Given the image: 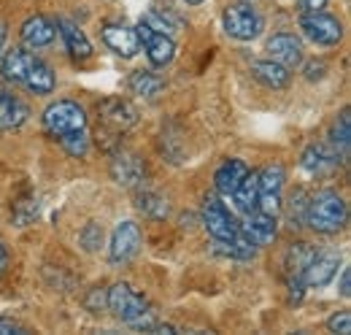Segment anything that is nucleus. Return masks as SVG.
Masks as SVG:
<instances>
[{"label": "nucleus", "mask_w": 351, "mask_h": 335, "mask_svg": "<svg viewBox=\"0 0 351 335\" xmlns=\"http://www.w3.org/2000/svg\"><path fill=\"white\" fill-rule=\"evenodd\" d=\"M335 165H338V154L330 146H324V143L308 146L306 154H303V168H306L308 173H313V176H324Z\"/></svg>", "instance_id": "412c9836"}, {"label": "nucleus", "mask_w": 351, "mask_h": 335, "mask_svg": "<svg viewBox=\"0 0 351 335\" xmlns=\"http://www.w3.org/2000/svg\"><path fill=\"white\" fill-rule=\"evenodd\" d=\"M249 173V165L243 160H227L224 165L217 170L214 176V184H217V192L221 198H230L235 192V187L243 181V176Z\"/></svg>", "instance_id": "6ab92c4d"}, {"label": "nucleus", "mask_w": 351, "mask_h": 335, "mask_svg": "<svg viewBox=\"0 0 351 335\" xmlns=\"http://www.w3.org/2000/svg\"><path fill=\"white\" fill-rule=\"evenodd\" d=\"M141 249V227L135 222H119L114 235H111V262L114 265H125Z\"/></svg>", "instance_id": "9b49d317"}, {"label": "nucleus", "mask_w": 351, "mask_h": 335, "mask_svg": "<svg viewBox=\"0 0 351 335\" xmlns=\"http://www.w3.org/2000/svg\"><path fill=\"white\" fill-rule=\"evenodd\" d=\"M313 254H316V251L311 249L308 244H295L292 249L287 251V270H289V276H292V284H303L300 276H303V270H306V265L311 262Z\"/></svg>", "instance_id": "bb28decb"}, {"label": "nucleus", "mask_w": 351, "mask_h": 335, "mask_svg": "<svg viewBox=\"0 0 351 335\" xmlns=\"http://www.w3.org/2000/svg\"><path fill=\"white\" fill-rule=\"evenodd\" d=\"M138 211H143L146 216L162 219V216H168V203L157 192H143V195H138Z\"/></svg>", "instance_id": "cd10ccee"}, {"label": "nucleus", "mask_w": 351, "mask_h": 335, "mask_svg": "<svg viewBox=\"0 0 351 335\" xmlns=\"http://www.w3.org/2000/svg\"><path fill=\"white\" fill-rule=\"evenodd\" d=\"M349 146H351V132H349V111L341 114V119L330 130V149L338 154L341 163L349 160Z\"/></svg>", "instance_id": "a878e982"}, {"label": "nucleus", "mask_w": 351, "mask_h": 335, "mask_svg": "<svg viewBox=\"0 0 351 335\" xmlns=\"http://www.w3.org/2000/svg\"><path fill=\"white\" fill-rule=\"evenodd\" d=\"M14 333H25V327L16 325L14 319H0V335H14Z\"/></svg>", "instance_id": "2f4dec72"}, {"label": "nucleus", "mask_w": 351, "mask_h": 335, "mask_svg": "<svg viewBox=\"0 0 351 335\" xmlns=\"http://www.w3.org/2000/svg\"><path fill=\"white\" fill-rule=\"evenodd\" d=\"M184 3H189V5H197V3H203V0H184Z\"/></svg>", "instance_id": "4c0bfd02"}, {"label": "nucleus", "mask_w": 351, "mask_h": 335, "mask_svg": "<svg viewBox=\"0 0 351 335\" xmlns=\"http://www.w3.org/2000/svg\"><path fill=\"white\" fill-rule=\"evenodd\" d=\"M257 195H260V176L249 170L230 198L235 200V206L243 211V213H249V211H257Z\"/></svg>", "instance_id": "5701e85b"}, {"label": "nucleus", "mask_w": 351, "mask_h": 335, "mask_svg": "<svg viewBox=\"0 0 351 335\" xmlns=\"http://www.w3.org/2000/svg\"><path fill=\"white\" fill-rule=\"evenodd\" d=\"M8 270V251L3 246V241H0V276Z\"/></svg>", "instance_id": "c9c22d12"}, {"label": "nucleus", "mask_w": 351, "mask_h": 335, "mask_svg": "<svg viewBox=\"0 0 351 335\" xmlns=\"http://www.w3.org/2000/svg\"><path fill=\"white\" fill-rule=\"evenodd\" d=\"M327 327H330L332 333L349 335L351 333V314H349V311H341V314H335V316L327 322Z\"/></svg>", "instance_id": "7c9ffc66"}, {"label": "nucleus", "mask_w": 351, "mask_h": 335, "mask_svg": "<svg viewBox=\"0 0 351 335\" xmlns=\"http://www.w3.org/2000/svg\"><path fill=\"white\" fill-rule=\"evenodd\" d=\"M138 41L143 43V49H146V57H149V62L154 65V68H165V65H171L176 57V43L171 36H165V33H154V30H149L143 22L138 25Z\"/></svg>", "instance_id": "9d476101"}, {"label": "nucleus", "mask_w": 351, "mask_h": 335, "mask_svg": "<svg viewBox=\"0 0 351 335\" xmlns=\"http://www.w3.org/2000/svg\"><path fill=\"white\" fill-rule=\"evenodd\" d=\"M103 41L106 46L111 49V51H117L119 57H125V60H130L138 54V49H141V41H138V33L128 27V25H106L103 27Z\"/></svg>", "instance_id": "2eb2a0df"}, {"label": "nucleus", "mask_w": 351, "mask_h": 335, "mask_svg": "<svg viewBox=\"0 0 351 335\" xmlns=\"http://www.w3.org/2000/svg\"><path fill=\"white\" fill-rule=\"evenodd\" d=\"M341 294H343V297H349L351 294V270L349 268H343V273H341Z\"/></svg>", "instance_id": "f704fd0d"}, {"label": "nucleus", "mask_w": 351, "mask_h": 335, "mask_svg": "<svg viewBox=\"0 0 351 335\" xmlns=\"http://www.w3.org/2000/svg\"><path fill=\"white\" fill-rule=\"evenodd\" d=\"M57 27H60V33H62V38H65L68 51H71L76 60H87L89 54H92V43H89V38L84 36V30H82L76 22H71V19H60Z\"/></svg>", "instance_id": "4be33fe9"}, {"label": "nucleus", "mask_w": 351, "mask_h": 335, "mask_svg": "<svg viewBox=\"0 0 351 335\" xmlns=\"http://www.w3.org/2000/svg\"><path fill=\"white\" fill-rule=\"evenodd\" d=\"M267 54L284 68H298L303 62V43L295 33H276L267 41Z\"/></svg>", "instance_id": "4468645a"}, {"label": "nucleus", "mask_w": 351, "mask_h": 335, "mask_svg": "<svg viewBox=\"0 0 351 335\" xmlns=\"http://www.w3.org/2000/svg\"><path fill=\"white\" fill-rule=\"evenodd\" d=\"M44 130L51 138H65L87 130V111L73 100H57L44 111Z\"/></svg>", "instance_id": "39448f33"}, {"label": "nucleus", "mask_w": 351, "mask_h": 335, "mask_svg": "<svg viewBox=\"0 0 351 335\" xmlns=\"http://www.w3.org/2000/svg\"><path fill=\"white\" fill-rule=\"evenodd\" d=\"M3 41H5V25L0 22V49H3Z\"/></svg>", "instance_id": "e433bc0d"}, {"label": "nucleus", "mask_w": 351, "mask_h": 335, "mask_svg": "<svg viewBox=\"0 0 351 335\" xmlns=\"http://www.w3.org/2000/svg\"><path fill=\"white\" fill-rule=\"evenodd\" d=\"M298 3H300L303 14H308V11H322L327 5V0H298Z\"/></svg>", "instance_id": "473e14b6"}, {"label": "nucleus", "mask_w": 351, "mask_h": 335, "mask_svg": "<svg viewBox=\"0 0 351 335\" xmlns=\"http://www.w3.org/2000/svg\"><path fill=\"white\" fill-rule=\"evenodd\" d=\"M300 30L306 33L308 41L319 43V46H335L343 41V25L324 14V11H308L300 16Z\"/></svg>", "instance_id": "0eeeda50"}, {"label": "nucleus", "mask_w": 351, "mask_h": 335, "mask_svg": "<svg viewBox=\"0 0 351 335\" xmlns=\"http://www.w3.org/2000/svg\"><path fill=\"white\" fill-rule=\"evenodd\" d=\"M79 241H82V246L87 251H95L100 244H103V230L95 224V222H89L87 227L82 230V235H79Z\"/></svg>", "instance_id": "c756f323"}, {"label": "nucleus", "mask_w": 351, "mask_h": 335, "mask_svg": "<svg viewBox=\"0 0 351 335\" xmlns=\"http://www.w3.org/2000/svg\"><path fill=\"white\" fill-rule=\"evenodd\" d=\"M141 22L149 27V30H154V33H165V36H171L173 38V33L181 27V19L173 16L171 11H160V8H149L143 16H141Z\"/></svg>", "instance_id": "b1692460"}, {"label": "nucleus", "mask_w": 351, "mask_h": 335, "mask_svg": "<svg viewBox=\"0 0 351 335\" xmlns=\"http://www.w3.org/2000/svg\"><path fill=\"white\" fill-rule=\"evenodd\" d=\"M221 22H224L227 36H232L238 41H252V38H257L263 33V16L252 5V0L227 5L224 14H221Z\"/></svg>", "instance_id": "423d86ee"}, {"label": "nucleus", "mask_w": 351, "mask_h": 335, "mask_svg": "<svg viewBox=\"0 0 351 335\" xmlns=\"http://www.w3.org/2000/svg\"><path fill=\"white\" fill-rule=\"evenodd\" d=\"M238 230L260 249V246H270V244L276 241V235H278V222H276V216H270V213L249 211L243 227H238Z\"/></svg>", "instance_id": "ddd939ff"}, {"label": "nucleus", "mask_w": 351, "mask_h": 335, "mask_svg": "<svg viewBox=\"0 0 351 335\" xmlns=\"http://www.w3.org/2000/svg\"><path fill=\"white\" fill-rule=\"evenodd\" d=\"M338 265H341V257L335 251H322V254L316 251L311 257V262L306 265L303 276H300L303 287H324V284H330L335 279V273H338Z\"/></svg>", "instance_id": "f8f14e48"}, {"label": "nucleus", "mask_w": 351, "mask_h": 335, "mask_svg": "<svg viewBox=\"0 0 351 335\" xmlns=\"http://www.w3.org/2000/svg\"><path fill=\"white\" fill-rule=\"evenodd\" d=\"M252 76L260 84H265L267 89H284V86L289 84V79H292L289 68H284V65H278V62H273V60L254 62V65H252Z\"/></svg>", "instance_id": "aec40b11"}, {"label": "nucleus", "mask_w": 351, "mask_h": 335, "mask_svg": "<svg viewBox=\"0 0 351 335\" xmlns=\"http://www.w3.org/2000/svg\"><path fill=\"white\" fill-rule=\"evenodd\" d=\"M306 76L313 82V79H322L324 76V62H311L306 68Z\"/></svg>", "instance_id": "72a5a7b5"}, {"label": "nucleus", "mask_w": 351, "mask_h": 335, "mask_svg": "<svg viewBox=\"0 0 351 335\" xmlns=\"http://www.w3.org/2000/svg\"><path fill=\"white\" fill-rule=\"evenodd\" d=\"M200 216H203V224H206L208 235H211L217 244H227V241H232V238L238 235L235 219L227 213V209L221 206L214 195H208V198L203 200V213H200Z\"/></svg>", "instance_id": "1a4fd4ad"}, {"label": "nucleus", "mask_w": 351, "mask_h": 335, "mask_svg": "<svg viewBox=\"0 0 351 335\" xmlns=\"http://www.w3.org/2000/svg\"><path fill=\"white\" fill-rule=\"evenodd\" d=\"M3 76L14 84H25L27 89H33L36 95H49L54 89V73L44 60H38L36 54L25 51V49H11L3 57L0 65Z\"/></svg>", "instance_id": "f257e3e1"}, {"label": "nucleus", "mask_w": 351, "mask_h": 335, "mask_svg": "<svg viewBox=\"0 0 351 335\" xmlns=\"http://www.w3.org/2000/svg\"><path fill=\"white\" fill-rule=\"evenodd\" d=\"M135 122L138 111L132 103L122 97H106L103 103H97V143H103L106 149L119 146V135L128 132Z\"/></svg>", "instance_id": "f03ea898"}, {"label": "nucleus", "mask_w": 351, "mask_h": 335, "mask_svg": "<svg viewBox=\"0 0 351 335\" xmlns=\"http://www.w3.org/2000/svg\"><path fill=\"white\" fill-rule=\"evenodd\" d=\"M54 25L46 19V16H30L25 25H22V30H19V36H22V43L25 46H30V49H44L49 43L54 41Z\"/></svg>", "instance_id": "a211bd4d"}, {"label": "nucleus", "mask_w": 351, "mask_h": 335, "mask_svg": "<svg viewBox=\"0 0 351 335\" xmlns=\"http://www.w3.org/2000/svg\"><path fill=\"white\" fill-rule=\"evenodd\" d=\"M260 176V195H257V211L270 213V216H278L281 211V189H284V181H287V173L278 163L267 165L265 170L257 173Z\"/></svg>", "instance_id": "6e6552de"}, {"label": "nucleus", "mask_w": 351, "mask_h": 335, "mask_svg": "<svg viewBox=\"0 0 351 335\" xmlns=\"http://www.w3.org/2000/svg\"><path fill=\"white\" fill-rule=\"evenodd\" d=\"M165 89V82L157 76V73H152V71H135L130 76V92L132 95H141V97H157L160 92Z\"/></svg>", "instance_id": "393cba45"}, {"label": "nucleus", "mask_w": 351, "mask_h": 335, "mask_svg": "<svg viewBox=\"0 0 351 335\" xmlns=\"http://www.w3.org/2000/svg\"><path fill=\"white\" fill-rule=\"evenodd\" d=\"M346 219H349L346 200L338 192H332V189H322V192H316L308 200L306 224L311 230H316V233L332 235V233L346 227Z\"/></svg>", "instance_id": "7ed1b4c3"}, {"label": "nucleus", "mask_w": 351, "mask_h": 335, "mask_svg": "<svg viewBox=\"0 0 351 335\" xmlns=\"http://www.w3.org/2000/svg\"><path fill=\"white\" fill-rule=\"evenodd\" d=\"M30 117V108L22 97H16L14 92H5L0 89V132L5 130H16L27 122Z\"/></svg>", "instance_id": "dca6fc26"}, {"label": "nucleus", "mask_w": 351, "mask_h": 335, "mask_svg": "<svg viewBox=\"0 0 351 335\" xmlns=\"http://www.w3.org/2000/svg\"><path fill=\"white\" fill-rule=\"evenodd\" d=\"M308 200H311V198H308L303 189H298V192L292 195V200H289V209H287V216H289V227H292V230L306 224Z\"/></svg>", "instance_id": "c85d7f7f"}, {"label": "nucleus", "mask_w": 351, "mask_h": 335, "mask_svg": "<svg viewBox=\"0 0 351 335\" xmlns=\"http://www.w3.org/2000/svg\"><path fill=\"white\" fill-rule=\"evenodd\" d=\"M108 308L111 314L125 322V325H132V327H149L152 319H149V303L141 297V294L132 290L130 284H114L108 290Z\"/></svg>", "instance_id": "20e7f679"}, {"label": "nucleus", "mask_w": 351, "mask_h": 335, "mask_svg": "<svg viewBox=\"0 0 351 335\" xmlns=\"http://www.w3.org/2000/svg\"><path fill=\"white\" fill-rule=\"evenodd\" d=\"M143 173L146 168L141 163V157H135L130 152H119L111 163V176L125 187H138L143 181Z\"/></svg>", "instance_id": "f3484780"}]
</instances>
